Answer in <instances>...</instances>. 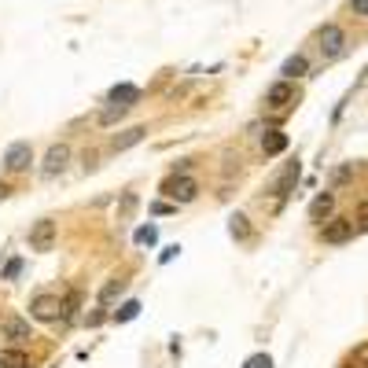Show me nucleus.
Instances as JSON below:
<instances>
[{"label":"nucleus","instance_id":"f257e3e1","mask_svg":"<svg viewBox=\"0 0 368 368\" xmlns=\"http://www.w3.org/2000/svg\"><path fill=\"white\" fill-rule=\"evenodd\" d=\"M162 192H166V196L181 207V203H192V199L199 196V181L188 177V173H173V177L162 184Z\"/></svg>","mask_w":368,"mask_h":368},{"label":"nucleus","instance_id":"f03ea898","mask_svg":"<svg viewBox=\"0 0 368 368\" xmlns=\"http://www.w3.org/2000/svg\"><path fill=\"white\" fill-rule=\"evenodd\" d=\"M26 243H30V251H37V254H45L56 247V221L52 218H41L30 225V232H26Z\"/></svg>","mask_w":368,"mask_h":368},{"label":"nucleus","instance_id":"7ed1b4c3","mask_svg":"<svg viewBox=\"0 0 368 368\" xmlns=\"http://www.w3.org/2000/svg\"><path fill=\"white\" fill-rule=\"evenodd\" d=\"M30 162H34V147H30L26 140L8 144V151H4V173H26Z\"/></svg>","mask_w":368,"mask_h":368},{"label":"nucleus","instance_id":"20e7f679","mask_svg":"<svg viewBox=\"0 0 368 368\" xmlns=\"http://www.w3.org/2000/svg\"><path fill=\"white\" fill-rule=\"evenodd\" d=\"M320 52H324V59H339L343 52H346V34H343V26H320Z\"/></svg>","mask_w":368,"mask_h":368},{"label":"nucleus","instance_id":"39448f33","mask_svg":"<svg viewBox=\"0 0 368 368\" xmlns=\"http://www.w3.org/2000/svg\"><path fill=\"white\" fill-rule=\"evenodd\" d=\"M67 162H70V144H52L48 155H45V166H41V177L45 181L59 177V173L67 170Z\"/></svg>","mask_w":368,"mask_h":368},{"label":"nucleus","instance_id":"423d86ee","mask_svg":"<svg viewBox=\"0 0 368 368\" xmlns=\"http://www.w3.org/2000/svg\"><path fill=\"white\" fill-rule=\"evenodd\" d=\"M320 240H324V243H331V247L350 243V240H354V221H346V218H331V221L320 229Z\"/></svg>","mask_w":368,"mask_h":368},{"label":"nucleus","instance_id":"0eeeda50","mask_svg":"<svg viewBox=\"0 0 368 368\" xmlns=\"http://www.w3.org/2000/svg\"><path fill=\"white\" fill-rule=\"evenodd\" d=\"M30 317L34 320H56L59 317V298L56 295H34L30 298Z\"/></svg>","mask_w":368,"mask_h":368},{"label":"nucleus","instance_id":"6e6552de","mask_svg":"<svg viewBox=\"0 0 368 368\" xmlns=\"http://www.w3.org/2000/svg\"><path fill=\"white\" fill-rule=\"evenodd\" d=\"M335 214V192H317L309 203V221H331Z\"/></svg>","mask_w":368,"mask_h":368},{"label":"nucleus","instance_id":"1a4fd4ad","mask_svg":"<svg viewBox=\"0 0 368 368\" xmlns=\"http://www.w3.org/2000/svg\"><path fill=\"white\" fill-rule=\"evenodd\" d=\"M0 335H4L8 343H26V339H30V320H26V317H4V324H0Z\"/></svg>","mask_w":368,"mask_h":368},{"label":"nucleus","instance_id":"9d476101","mask_svg":"<svg viewBox=\"0 0 368 368\" xmlns=\"http://www.w3.org/2000/svg\"><path fill=\"white\" fill-rule=\"evenodd\" d=\"M291 100H295V89H291L287 78H280L276 85H269V89H265V103L269 107H287Z\"/></svg>","mask_w":368,"mask_h":368},{"label":"nucleus","instance_id":"9b49d317","mask_svg":"<svg viewBox=\"0 0 368 368\" xmlns=\"http://www.w3.org/2000/svg\"><path fill=\"white\" fill-rule=\"evenodd\" d=\"M295 181H298V162H291V166H287L284 173H280V181H276V207H284V199L291 196Z\"/></svg>","mask_w":368,"mask_h":368},{"label":"nucleus","instance_id":"f8f14e48","mask_svg":"<svg viewBox=\"0 0 368 368\" xmlns=\"http://www.w3.org/2000/svg\"><path fill=\"white\" fill-rule=\"evenodd\" d=\"M78 309H81V291H78V287H70L67 295H63V302H59V320H63V324H70L74 317H78Z\"/></svg>","mask_w":368,"mask_h":368},{"label":"nucleus","instance_id":"ddd939ff","mask_svg":"<svg viewBox=\"0 0 368 368\" xmlns=\"http://www.w3.org/2000/svg\"><path fill=\"white\" fill-rule=\"evenodd\" d=\"M140 100V89H136V85H114V89L111 92H107V103H125V107H133Z\"/></svg>","mask_w":368,"mask_h":368},{"label":"nucleus","instance_id":"4468645a","mask_svg":"<svg viewBox=\"0 0 368 368\" xmlns=\"http://www.w3.org/2000/svg\"><path fill=\"white\" fill-rule=\"evenodd\" d=\"M144 136H147V129H144V125H133V129H125L122 136H114V140H111V151H125V147L140 144Z\"/></svg>","mask_w":368,"mask_h":368},{"label":"nucleus","instance_id":"2eb2a0df","mask_svg":"<svg viewBox=\"0 0 368 368\" xmlns=\"http://www.w3.org/2000/svg\"><path fill=\"white\" fill-rule=\"evenodd\" d=\"M306 70H309V59L302 56V52H295V56H287V59H284V67H280V74H284L287 81H291V78H302Z\"/></svg>","mask_w":368,"mask_h":368},{"label":"nucleus","instance_id":"dca6fc26","mask_svg":"<svg viewBox=\"0 0 368 368\" xmlns=\"http://www.w3.org/2000/svg\"><path fill=\"white\" fill-rule=\"evenodd\" d=\"M262 151H265V155H280V151H287V133H280V129L262 133Z\"/></svg>","mask_w":368,"mask_h":368},{"label":"nucleus","instance_id":"f3484780","mask_svg":"<svg viewBox=\"0 0 368 368\" xmlns=\"http://www.w3.org/2000/svg\"><path fill=\"white\" fill-rule=\"evenodd\" d=\"M0 368H30V354H23L19 346L0 350Z\"/></svg>","mask_w":368,"mask_h":368},{"label":"nucleus","instance_id":"a211bd4d","mask_svg":"<svg viewBox=\"0 0 368 368\" xmlns=\"http://www.w3.org/2000/svg\"><path fill=\"white\" fill-rule=\"evenodd\" d=\"M122 291H125V280H107V284L100 287V298H96V302H100V306L107 309L114 298H122Z\"/></svg>","mask_w":368,"mask_h":368},{"label":"nucleus","instance_id":"6ab92c4d","mask_svg":"<svg viewBox=\"0 0 368 368\" xmlns=\"http://www.w3.org/2000/svg\"><path fill=\"white\" fill-rule=\"evenodd\" d=\"M140 317V302L136 298H129V302H122V306L114 309V324H129V320H136Z\"/></svg>","mask_w":368,"mask_h":368},{"label":"nucleus","instance_id":"aec40b11","mask_svg":"<svg viewBox=\"0 0 368 368\" xmlns=\"http://www.w3.org/2000/svg\"><path fill=\"white\" fill-rule=\"evenodd\" d=\"M125 111H129L125 103H107L103 111H100V125H114V122H122Z\"/></svg>","mask_w":368,"mask_h":368},{"label":"nucleus","instance_id":"412c9836","mask_svg":"<svg viewBox=\"0 0 368 368\" xmlns=\"http://www.w3.org/2000/svg\"><path fill=\"white\" fill-rule=\"evenodd\" d=\"M133 240H136V247H155L159 243V229L155 225H140V229L133 232Z\"/></svg>","mask_w":368,"mask_h":368},{"label":"nucleus","instance_id":"4be33fe9","mask_svg":"<svg viewBox=\"0 0 368 368\" xmlns=\"http://www.w3.org/2000/svg\"><path fill=\"white\" fill-rule=\"evenodd\" d=\"M229 232L236 236V240H247V218H243V214H232V221H229Z\"/></svg>","mask_w":368,"mask_h":368},{"label":"nucleus","instance_id":"5701e85b","mask_svg":"<svg viewBox=\"0 0 368 368\" xmlns=\"http://www.w3.org/2000/svg\"><path fill=\"white\" fill-rule=\"evenodd\" d=\"M243 368H273V357L269 354H254V357H247Z\"/></svg>","mask_w":368,"mask_h":368},{"label":"nucleus","instance_id":"b1692460","mask_svg":"<svg viewBox=\"0 0 368 368\" xmlns=\"http://www.w3.org/2000/svg\"><path fill=\"white\" fill-rule=\"evenodd\" d=\"M19 273H23V258H12V262L4 265V273H0V280H15Z\"/></svg>","mask_w":368,"mask_h":368},{"label":"nucleus","instance_id":"393cba45","mask_svg":"<svg viewBox=\"0 0 368 368\" xmlns=\"http://www.w3.org/2000/svg\"><path fill=\"white\" fill-rule=\"evenodd\" d=\"M133 207H136V196H133V192H125V199H122V218H129Z\"/></svg>","mask_w":368,"mask_h":368},{"label":"nucleus","instance_id":"a878e982","mask_svg":"<svg viewBox=\"0 0 368 368\" xmlns=\"http://www.w3.org/2000/svg\"><path fill=\"white\" fill-rule=\"evenodd\" d=\"M177 254H181V247H177V243H173V247H166V251H162V254H159V262H162V265H166V262H173V258H177Z\"/></svg>","mask_w":368,"mask_h":368},{"label":"nucleus","instance_id":"bb28decb","mask_svg":"<svg viewBox=\"0 0 368 368\" xmlns=\"http://www.w3.org/2000/svg\"><path fill=\"white\" fill-rule=\"evenodd\" d=\"M107 320V313H103V306L96 309V313H89V328H96V324H103Z\"/></svg>","mask_w":368,"mask_h":368},{"label":"nucleus","instance_id":"cd10ccee","mask_svg":"<svg viewBox=\"0 0 368 368\" xmlns=\"http://www.w3.org/2000/svg\"><path fill=\"white\" fill-rule=\"evenodd\" d=\"M350 8H354V15H368V0H354Z\"/></svg>","mask_w":368,"mask_h":368},{"label":"nucleus","instance_id":"c85d7f7f","mask_svg":"<svg viewBox=\"0 0 368 368\" xmlns=\"http://www.w3.org/2000/svg\"><path fill=\"white\" fill-rule=\"evenodd\" d=\"M8 196V184H0V199H4Z\"/></svg>","mask_w":368,"mask_h":368}]
</instances>
